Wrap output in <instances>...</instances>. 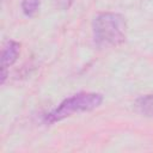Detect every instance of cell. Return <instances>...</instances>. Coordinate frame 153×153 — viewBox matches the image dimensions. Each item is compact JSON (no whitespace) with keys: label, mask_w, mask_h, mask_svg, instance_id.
Returning a JSON list of instances; mask_svg holds the SVG:
<instances>
[{"label":"cell","mask_w":153,"mask_h":153,"mask_svg":"<svg viewBox=\"0 0 153 153\" xmlns=\"http://www.w3.org/2000/svg\"><path fill=\"white\" fill-rule=\"evenodd\" d=\"M39 8V0H23L22 1V10L25 16L33 17Z\"/></svg>","instance_id":"obj_5"},{"label":"cell","mask_w":153,"mask_h":153,"mask_svg":"<svg viewBox=\"0 0 153 153\" xmlns=\"http://www.w3.org/2000/svg\"><path fill=\"white\" fill-rule=\"evenodd\" d=\"M103 102V96L94 92H79L69 98H66L56 109L45 116V122L55 123L75 112L91 111L98 108Z\"/></svg>","instance_id":"obj_2"},{"label":"cell","mask_w":153,"mask_h":153,"mask_svg":"<svg viewBox=\"0 0 153 153\" xmlns=\"http://www.w3.org/2000/svg\"><path fill=\"white\" fill-rule=\"evenodd\" d=\"M135 108L140 114L153 117V94L140 97L135 103Z\"/></svg>","instance_id":"obj_4"},{"label":"cell","mask_w":153,"mask_h":153,"mask_svg":"<svg viewBox=\"0 0 153 153\" xmlns=\"http://www.w3.org/2000/svg\"><path fill=\"white\" fill-rule=\"evenodd\" d=\"M20 51V44L14 41H8L1 51V69H6L16 62Z\"/></svg>","instance_id":"obj_3"},{"label":"cell","mask_w":153,"mask_h":153,"mask_svg":"<svg viewBox=\"0 0 153 153\" xmlns=\"http://www.w3.org/2000/svg\"><path fill=\"white\" fill-rule=\"evenodd\" d=\"M127 24L123 16L118 13L104 12L94 17L93 35L99 47H114L126 39Z\"/></svg>","instance_id":"obj_1"}]
</instances>
